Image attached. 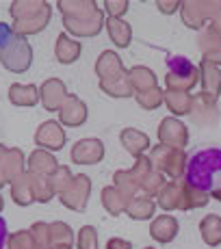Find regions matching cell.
<instances>
[{"mask_svg":"<svg viewBox=\"0 0 221 249\" xmlns=\"http://www.w3.org/2000/svg\"><path fill=\"white\" fill-rule=\"evenodd\" d=\"M186 180L202 191H221V145H202L191 154Z\"/></svg>","mask_w":221,"mask_h":249,"instance_id":"1","label":"cell"}]
</instances>
